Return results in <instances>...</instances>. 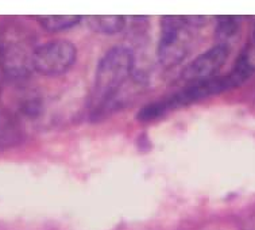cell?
<instances>
[{
	"label": "cell",
	"mask_w": 255,
	"mask_h": 230,
	"mask_svg": "<svg viewBox=\"0 0 255 230\" xmlns=\"http://www.w3.org/2000/svg\"><path fill=\"white\" fill-rule=\"evenodd\" d=\"M253 72H254V66L251 65L250 60L246 56H241L228 75L216 76L214 79L188 84L185 88H182L172 96L142 108L138 114V119L143 122L154 121L165 115L170 110L184 107L209 96L219 95L224 91L239 87L253 75Z\"/></svg>",
	"instance_id": "cell-1"
},
{
	"label": "cell",
	"mask_w": 255,
	"mask_h": 230,
	"mask_svg": "<svg viewBox=\"0 0 255 230\" xmlns=\"http://www.w3.org/2000/svg\"><path fill=\"white\" fill-rule=\"evenodd\" d=\"M134 54L125 46L112 47L99 61L92 91L93 115L114 106L121 89L134 72Z\"/></svg>",
	"instance_id": "cell-2"
},
{
	"label": "cell",
	"mask_w": 255,
	"mask_h": 230,
	"mask_svg": "<svg viewBox=\"0 0 255 230\" xmlns=\"http://www.w3.org/2000/svg\"><path fill=\"white\" fill-rule=\"evenodd\" d=\"M203 16L180 18L166 16L161 20V39L158 45V58L163 66H174L184 60L189 53L192 35L190 27L203 23Z\"/></svg>",
	"instance_id": "cell-3"
},
{
	"label": "cell",
	"mask_w": 255,
	"mask_h": 230,
	"mask_svg": "<svg viewBox=\"0 0 255 230\" xmlns=\"http://www.w3.org/2000/svg\"><path fill=\"white\" fill-rule=\"evenodd\" d=\"M77 58V49L65 39H56L35 47L33 68L42 76L56 77L69 71Z\"/></svg>",
	"instance_id": "cell-4"
},
{
	"label": "cell",
	"mask_w": 255,
	"mask_h": 230,
	"mask_svg": "<svg viewBox=\"0 0 255 230\" xmlns=\"http://www.w3.org/2000/svg\"><path fill=\"white\" fill-rule=\"evenodd\" d=\"M33 54L28 53V43L22 33L5 30L0 37V62L5 71L20 75L26 71L27 62L33 66Z\"/></svg>",
	"instance_id": "cell-5"
},
{
	"label": "cell",
	"mask_w": 255,
	"mask_h": 230,
	"mask_svg": "<svg viewBox=\"0 0 255 230\" xmlns=\"http://www.w3.org/2000/svg\"><path fill=\"white\" fill-rule=\"evenodd\" d=\"M228 58V46L224 43H219L211 47L209 50L196 57L193 61L186 65L182 71V79L188 84L199 83L205 80L214 79L218 76V72L223 68Z\"/></svg>",
	"instance_id": "cell-6"
},
{
	"label": "cell",
	"mask_w": 255,
	"mask_h": 230,
	"mask_svg": "<svg viewBox=\"0 0 255 230\" xmlns=\"http://www.w3.org/2000/svg\"><path fill=\"white\" fill-rule=\"evenodd\" d=\"M87 23L93 31L100 34H116L125 27L123 16H89Z\"/></svg>",
	"instance_id": "cell-7"
},
{
	"label": "cell",
	"mask_w": 255,
	"mask_h": 230,
	"mask_svg": "<svg viewBox=\"0 0 255 230\" xmlns=\"http://www.w3.org/2000/svg\"><path fill=\"white\" fill-rule=\"evenodd\" d=\"M81 16H39L38 23L49 33H58L77 26Z\"/></svg>",
	"instance_id": "cell-8"
},
{
	"label": "cell",
	"mask_w": 255,
	"mask_h": 230,
	"mask_svg": "<svg viewBox=\"0 0 255 230\" xmlns=\"http://www.w3.org/2000/svg\"><path fill=\"white\" fill-rule=\"evenodd\" d=\"M239 30V19L234 16H220L216 24V35L220 39H230Z\"/></svg>",
	"instance_id": "cell-9"
},
{
	"label": "cell",
	"mask_w": 255,
	"mask_h": 230,
	"mask_svg": "<svg viewBox=\"0 0 255 230\" xmlns=\"http://www.w3.org/2000/svg\"><path fill=\"white\" fill-rule=\"evenodd\" d=\"M253 41L255 42V24H254V28H253Z\"/></svg>",
	"instance_id": "cell-10"
}]
</instances>
